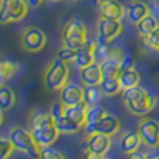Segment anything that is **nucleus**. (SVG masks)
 I'll return each instance as SVG.
<instances>
[{
  "label": "nucleus",
  "instance_id": "1",
  "mask_svg": "<svg viewBox=\"0 0 159 159\" xmlns=\"http://www.w3.org/2000/svg\"><path fill=\"white\" fill-rule=\"evenodd\" d=\"M28 130L32 133L34 140L39 145V148L50 147L60 134L49 112L43 110L32 112L28 120Z\"/></svg>",
  "mask_w": 159,
  "mask_h": 159
},
{
  "label": "nucleus",
  "instance_id": "2",
  "mask_svg": "<svg viewBox=\"0 0 159 159\" xmlns=\"http://www.w3.org/2000/svg\"><path fill=\"white\" fill-rule=\"evenodd\" d=\"M123 102L127 110L135 116H145L157 105L155 96H152L145 88L140 85L123 91Z\"/></svg>",
  "mask_w": 159,
  "mask_h": 159
},
{
  "label": "nucleus",
  "instance_id": "3",
  "mask_svg": "<svg viewBox=\"0 0 159 159\" xmlns=\"http://www.w3.org/2000/svg\"><path fill=\"white\" fill-rule=\"evenodd\" d=\"M70 69L69 63L56 57L49 63L43 74L45 87L49 91H60L64 85L69 84Z\"/></svg>",
  "mask_w": 159,
  "mask_h": 159
},
{
  "label": "nucleus",
  "instance_id": "4",
  "mask_svg": "<svg viewBox=\"0 0 159 159\" xmlns=\"http://www.w3.org/2000/svg\"><path fill=\"white\" fill-rule=\"evenodd\" d=\"M8 140L14 145L17 151L24 152L31 159H39L41 157V148L35 143L34 135L30 130L22 127H13L8 133Z\"/></svg>",
  "mask_w": 159,
  "mask_h": 159
},
{
  "label": "nucleus",
  "instance_id": "5",
  "mask_svg": "<svg viewBox=\"0 0 159 159\" xmlns=\"http://www.w3.org/2000/svg\"><path fill=\"white\" fill-rule=\"evenodd\" d=\"M63 46H67L73 50H78L87 42V27L78 18H73L67 21L61 31Z\"/></svg>",
  "mask_w": 159,
  "mask_h": 159
},
{
  "label": "nucleus",
  "instance_id": "6",
  "mask_svg": "<svg viewBox=\"0 0 159 159\" xmlns=\"http://www.w3.org/2000/svg\"><path fill=\"white\" fill-rule=\"evenodd\" d=\"M28 3L25 0H2L0 2V22L3 25L17 22L28 14Z\"/></svg>",
  "mask_w": 159,
  "mask_h": 159
},
{
  "label": "nucleus",
  "instance_id": "7",
  "mask_svg": "<svg viewBox=\"0 0 159 159\" xmlns=\"http://www.w3.org/2000/svg\"><path fill=\"white\" fill-rule=\"evenodd\" d=\"M46 34L38 27H27L21 34V46L27 52H41L46 46Z\"/></svg>",
  "mask_w": 159,
  "mask_h": 159
},
{
  "label": "nucleus",
  "instance_id": "8",
  "mask_svg": "<svg viewBox=\"0 0 159 159\" xmlns=\"http://www.w3.org/2000/svg\"><path fill=\"white\" fill-rule=\"evenodd\" d=\"M137 131L141 137V141L148 148H158L159 147V121L157 119L144 117L140 120Z\"/></svg>",
  "mask_w": 159,
  "mask_h": 159
},
{
  "label": "nucleus",
  "instance_id": "9",
  "mask_svg": "<svg viewBox=\"0 0 159 159\" xmlns=\"http://www.w3.org/2000/svg\"><path fill=\"white\" fill-rule=\"evenodd\" d=\"M123 25L117 20H109V18H99L96 22V35H98V42L101 43L110 45L113 39H116L120 35Z\"/></svg>",
  "mask_w": 159,
  "mask_h": 159
},
{
  "label": "nucleus",
  "instance_id": "10",
  "mask_svg": "<svg viewBox=\"0 0 159 159\" xmlns=\"http://www.w3.org/2000/svg\"><path fill=\"white\" fill-rule=\"evenodd\" d=\"M120 120H119L116 116L113 115H109L107 113L103 119L98 121L93 127L91 129L85 130L88 135L91 134H95V133H99V134H103V135H107V137H113V135L117 134V131L120 130Z\"/></svg>",
  "mask_w": 159,
  "mask_h": 159
},
{
  "label": "nucleus",
  "instance_id": "11",
  "mask_svg": "<svg viewBox=\"0 0 159 159\" xmlns=\"http://www.w3.org/2000/svg\"><path fill=\"white\" fill-rule=\"evenodd\" d=\"M98 11L102 18L120 21L126 16V6L119 0H98Z\"/></svg>",
  "mask_w": 159,
  "mask_h": 159
},
{
  "label": "nucleus",
  "instance_id": "12",
  "mask_svg": "<svg viewBox=\"0 0 159 159\" xmlns=\"http://www.w3.org/2000/svg\"><path fill=\"white\" fill-rule=\"evenodd\" d=\"M110 144H112L110 137L99 134V133H95V134L88 135V138H87V141H85V144L82 145V148H84L85 154H87V152H92V154L105 157V154L110 149Z\"/></svg>",
  "mask_w": 159,
  "mask_h": 159
},
{
  "label": "nucleus",
  "instance_id": "13",
  "mask_svg": "<svg viewBox=\"0 0 159 159\" xmlns=\"http://www.w3.org/2000/svg\"><path fill=\"white\" fill-rule=\"evenodd\" d=\"M60 102L66 107L84 102V88L77 84H67L60 89Z\"/></svg>",
  "mask_w": 159,
  "mask_h": 159
},
{
  "label": "nucleus",
  "instance_id": "14",
  "mask_svg": "<svg viewBox=\"0 0 159 159\" xmlns=\"http://www.w3.org/2000/svg\"><path fill=\"white\" fill-rule=\"evenodd\" d=\"M149 14H151V8L143 0H130L126 4V16L133 24H138Z\"/></svg>",
  "mask_w": 159,
  "mask_h": 159
},
{
  "label": "nucleus",
  "instance_id": "15",
  "mask_svg": "<svg viewBox=\"0 0 159 159\" xmlns=\"http://www.w3.org/2000/svg\"><path fill=\"white\" fill-rule=\"evenodd\" d=\"M102 80H103V75H102L99 64L92 63L84 69H80V81L85 87H96L102 82Z\"/></svg>",
  "mask_w": 159,
  "mask_h": 159
},
{
  "label": "nucleus",
  "instance_id": "16",
  "mask_svg": "<svg viewBox=\"0 0 159 159\" xmlns=\"http://www.w3.org/2000/svg\"><path fill=\"white\" fill-rule=\"evenodd\" d=\"M74 63L80 69H84V67L95 63V42L87 41L80 48L77 50V56H75Z\"/></svg>",
  "mask_w": 159,
  "mask_h": 159
},
{
  "label": "nucleus",
  "instance_id": "17",
  "mask_svg": "<svg viewBox=\"0 0 159 159\" xmlns=\"http://www.w3.org/2000/svg\"><path fill=\"white\" fill-rule=\"evenodd\" d=\"M88 105L85 102L75 105V106H64V116H66L69 120H71L73 123L78 124L80 127L85 126L87 123V113H88Z\"/></svg>",
  "mask_w": 159,
  "mask_h": 159
},
{
  "label": "nucleus",
  "instance_id": "18",
  "mask_svg": "<svg viewBox=\"0 0 159 159\" xmlns=\"http://www.w3.org/2000/svg\"><path fill=\"white\" fill-rule=\"evenodd\" d=\"M143 143L141 141V137L138 134L137 130H131V131H127L123 134V137L120 138V143H119V147H120L121 152L124 154H131V152L138 151V147Z\"/></svg>",
  "mask_w": 159,
  "mask_h": 159
},
{
  "label": "nucleus",
  "instance_id": "19",
  "mask_svg": "<svg viewBox=\"0 0 159 159\" xmlns=\"http://www.w3.org/2000/svg\"><path fill=\"white\" fill-rule=\"evenodd\" d=\"M119 81H120V85H121V88H123V91L138 87V82H140V73H138L135 69L121 70V73L119 74Z\"/></svg>",
  "mask_w": 159,
  "mask_h": 159
},
{
  "label": "nucleus",
  "instance_id": "20",
  "mask_svg": "<svg viewBox=\"0 0 159 159\" xmlns=\"http://www.w3.org/2000/svg\"><path fill=\"white\" fill-rule=\"evenodd\" d=\"M135 28H137L138 35L145 38V36H148L149 34H152L155 30L159 28L158 18L154 16V14H149V16H147L144 20H141L138 24H135Z\"/></svg>",
  "mask_w": 159,
  "mask_h": 159
},
{
  "label": "nucleus",
  "instance_id": "21",
  "mask_svg": "<svg viewBox=\"0 0 159 159\" xmlns=\"http://www.w3.org/2000/svg\"><path fill=\"white\" fill-rule=\"evenodd\" d=\"M99 87H101L103 95H106V96H115L123 89L120 85V81H119V77L103 78L102 82L99 84Z\"/></svg>",
  "mask_w": 159,
  "mask_h": 159
},
{
  "label": "nucleus",
  "instance_id": "22",
  "mask_svg": "<svg viewBox=\"0 0 159 159\" xmlns=\"http://www.w3.org/2000/svg\"><path fill=\"white\" fill-rule=\"evenodd\" d=\"M103 98V92H102L101 87H85L84 88V102L88 106H98L101 99Z\"/></svg>",
  "mask_w": 159,
  "mask_h": 159
},
{
  "label": "nucleus",
  "instance_id": "23",
  "mask_svg": "<svg viewBox=\"0 0 159 159\" xmlns=\"http://www.w3.org/2000/svg\"><path fill=\"white\" fill-rule=\"evenodd\" d=\"M18 70L20 66L17 63L10 60H3L2 64H0V82H2V85H4V82L7 80L13 78L18 73Z\"/></svg>",
  "mask_w": 159,
  "mask_h": 159
},
{
  "label": "nucleus",
  "instance_id": "24",
  "mask_svg": "<svg viewBox=\"0 0 159 159\" xmlns=\"http://www.w3.org/2000/svg\"><path fill=\"white\" fill-rule=\"evenodd\" d=\"M106 110L101 106H91L88 107V113H87V123H85V130L93 127L96 123H98L101 119H103L106 116Z\"/></svg>",
  "mask_w": 159,
  "mask_h": 159
},
{
  "label": "nucleus",
  "instance_id": "25",
  "mask_svg": "<svg viewBox=\"0 0 159 159\" xmlns=\"http://www.w3.org/2000/svg\"><path fill=\"white\" fill-rule=\"evenodd\" d=\"M55 124L56 127H57V130L60 133H63V134H74V133H77L81 127L78 126V124L73 123L71 120H69V119L66 117V116H60V117L55 119Z\"/></svg>",
  "mask_w": 159,
  "mask_h": 159
},
{
  "label": "nucleus",
  "instance_id": "26",
  "mask_svg": "<svg viewBox=\"0 0 159 159\" xmlns=\"http://www.w3.org/2000/svg\"><path fill=\"white\" fill-rule=\"evenodd\" d=\"M14 102H16L14 91L7 85H2V88H0V106H2V110L11 109L14 106Z\"/></svg>",
  "mask_w": 159,
  "mask_h": 159
},
{
  "label": "nucleus",
  "instance_id": "27",
  "mask_svg": "<svg viewBox=\"0 0 159 159\" xmlns=\"http://www.w3.org/2000/svg\"><path fill=\"white\" fill-rule=\"evenodd\" d=\"M113 53V48H110V45L101 43L96 41L95 42V63L101 66L102 63L107 60Z\"/></svg>",
  "mask_w": 159,
  "mask_h": 159
},
{
  "label": "nucleus",
  "instance_id": "28",
  "mask_svg": "<svg viewBox=\"0 0 159 159\" xmlns=\"http://www.w3.org/2000/svg\"><path fill=\"white\" fill-rule=\"evenodd\" d=\"M14 149L16 148L11 144V141L8 138L2 137V140H0V159H8L13 155Z\"/></svg>",
  "mask_w": 159,
  "mask_h": 159
},
{
  "label": "nucleus",
  "instance_id": "29",
  "mask_svg": "<svg viewBox=\"0 0 159 159\" xmlns=\"http://www.w3.org/2000/svg\"><path fill=\"white\" fill-rule=\"evenodd\" d=\"M39 159H66V157L60 151H57L56 148H53L50 145V147L41 148V157H39Z\"/></svg>",
  "mask_w": 159,
  "mask_h": 159
},
{
  "label": "nucleus",
  "instance_id": "30",
  "mask_svg": "<svg viewBox=\"0 0 159 159\" xmlns=\"http://www.w3.org/2000/svg\"><path fill=\"white\" fill-rule=\"evenodd\" d=\"M75 56H77V50H73L67 46H63L60 50L57 52V59L66 61V63H70V61L75 60Z\"/></svg>",
  "mask_w": 159,
  "mask_h": 159
},
{
  "label": "nucleus",
  "instance_id": "31",
  "mask_svg": "<svg viewBox=\"0 0 159 159\" xmlns=\"http://www.w3.org/2000/svg\"><path fill=\"white\" fill-rule=\"evenodd\" d=\"M143 39H144L145 46H148L149 49H152V50H158L159 49V28Z\"/></svg>",
  "mask_w": 159,
  "mask_h": 159
},
{
  "label": "nucleus",
  "instance_id": "32",
  "mask_svg": "<svg viewBox=\"0 0 159 159\" xmlns=\"http://www.w3.org/2000/svg\"><path fill=\"white\" fill-rule=\"evenodd\" d=\"M127 159H148V155H147L145 152L135 151V152H131V154L127 155Z\"/></svg>",
  "mask_w": 159,
  "mask_h": 159
},
{
  "label": "nucleus",
  "instance_id": "33",
  "mask_svg": "<svg viewBox=\"0 0 159 159\" xmlns=\"http://www.w3.org/2000/svg\"><path fill=\"white\" fill-rule=\"evenodd\" d=\"M151 14L159 18V0H151Z\"/></svg>",
  "mask_w": 159,
  "mask_h": 159
},
{
  "label": "nucleus",
  "instance_id": "34",
  "mask_svg": "<svg viewBox=\"0 0 159 159\" xmlns=\"http://www.w3.org/2000/svg\"><path fill=\"white\" fill-rule=\"evenodd\" d=\"M25 2L28 3V6H30V7H39V6L42 4V3H43V0H25Z\"/></svg>",
  "mask_w": 159,
  "mask_h": 159
},
{
  "label": "nucleus",
  "instance_id": "35",
  "mask_svg": "<svg viewBox=\"0 0 159 159\" xmlns=\"http://www.w3.org/2000/svg\"><path fill=\"white\" fill-rule=\"evenodd\" d=\"M85 159H105V158L101 157V155L92 154V152H87V154H85Z\"/></svg>",
  "mask_w": 159,
  "mask_h": 159
},
{
  "label": "nucleus",
  "instance_id": "36",
  "mask_svg": "<svg viewBox=\"0 0 159 159\" xmlns=\"http://www.w3.org/2000/svg\"><path fill=\"white\" fill-rule=\"evenodd\" d=\"M148 159H159V152H158V154H152V155H148Z\"/></svg>",
  "mask_w": 159,
  "mask_h": 159
},
{
  "label": "nucleus",
  "instance_id": "37",
  "mask_svg": "<svg viewBox=\"0 0 159 159\" xmlns=\"http://www.w3.org/2000/svg\"><path fill=\"white\" fill-rule=\"evenodd\" d=\"M48 2H50V3H57V2H61V0H48Z\"/></svg>",
  "mask_w": 159,
  "mask_h": 159
},
{
  "label": "nucleus",
  "instance_id": "38",
  "mask_svg": "<svg viewBox=\"0 0 159 159\" xmlns=\"http://www.w3.org/2000/svg\"><path fill=\"white\" fill-rule=\"evenodd\" d=\"M157 52H158V53H159V49H158V50H157Z\"/></svg>",
  "mask_w": 159,
  "mask_h": 159
}]
</instances>
